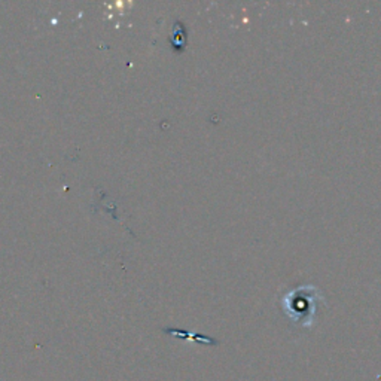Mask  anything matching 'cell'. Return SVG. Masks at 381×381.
I'll list each match as a JSON object with an SVG mask.
<instances>
[{"label": "cell", "instance_id": "obj_1", "mask_svg": "<svg viewBox=\"0 0 381 381\" xmlns=\"http://www.w3.org/2000/svg\"><path fill=\"white\" fill-rule=\"evenodd\" d=\"M319 303H324L322 292L312 285H307L285 295L281 300V308L293 324H298L301 328H312Z\"/></svg>", "mask_w": 381, "mask_h": 381}, {"label": "cell", "instance_id": "obj_2", "mask_svg": "<svg viewBox=\"0 0 381 381\" xmlns=\"http://www.w3.org/2000/svg\"><path fill=\"white\" fill-rule=\"evenodd\" d=\"M165 332H168L170 335H176V336H183V338H191L192 341H199V343H204V344H211L216 346L218 341H215L213 338L210 336H204V335H195L191 332H185V331H176V329H165Z\"/></svg>", "mask_w": 381, "mask_h": 381}]
</instances>
